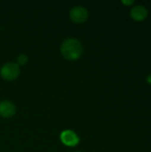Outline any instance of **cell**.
Masks as SVG:
<instances>
[{
    "label": "cell",
    "mask_w": 151,
    "mask_h": 152,
    "mask_svg": "<svg viewBox=\"0 0 151 152\" xmlns=\"http://www.w3.org/2000/svg\"><path fill=\"white\" fill-rule=\"evenodd\" d=\"M61 53L62 56L67 60H77L82 55V44L77 38H68L62 42L61 45Z\"/></svg>",
    "instance_id": "cell-1"
},
{
    "label": "cell",
    "mask_w": 151,
    "mask_h": 152,
    "mask_svg": "<svg viewBox=\"0 0 151 152\" xmlns=\"http://www.w3.org/2000/svg\"><path fill=\"white\" fill-rule=\"evenodd\" d=\"M0 75L5 80H13L20 75V66L15 62H7L2 66Z\"/></svg>",
    "instance_id": "cell-2"
},
{
    "label": "cell",
    "mask_w": 151,
    "mask_h": 152,
    "mask_svg": "<svg viewBox=\"0 0 151 152\" xmlns=\"http://www.w3.org/2000/svg\"><path fill=\"white\" fill-rule=\"evenodd\" d=\"M69 17L76 23H83L88 18V11L83 6H75L69 12Z\"/></svg>",
    "instance_id": "cell-3"
},
{
    "label": "cell",
    "mask_w": 151,
    "mask_h": 152,
    "mask_svg": "<svg viewBox=\"0 0 151 152\" xmlns=\"http://www.w3.org/2000/svg\"><path fill=\"white\" fill-rule=\"evenodd\" d=\"M61 141L63 144L69 147H73L78 144L80 139L74 131L65 130L61 134Z\"/></svg>",
    "instance_id": "cell-4"
},
{
    "label": "cell",
    "mask_w": 151,
    "mask_h": 152,
    "mask_svg": "<svg viewBox=\"0 0 151 152\" xmlns=\"http://www.w3.org/2000/svg\"><path fill=\"white\" fill-rule=\"evenodd\" d=\"M15 105L10 101L0 102V116L4 118H10L15 114Z\"/></svg>",
    "instance_id": "cell-5"
},
{
    "label": "cell",
    "mask_w": 151,
    "mask_h": 152,
    "mask_svg": "<svg viewBox=\"0 0 151 152\" xmlns=\"http://www.w3.org/2000/svg\"><path fill=\"white\" fill-rule=\"evenodd\" d=\"M148 15V10L143 5H136L131 10V16L137 20H144Z\"/></svg>",
    "instance_id": "cell-6"
},
{
    "label": "cell",
    "mask_w": 151,
    "mask_h": 152,
    "mask_svg": "<svg viewBox=\"0 0 151 152\" xmlns=\"http://www.w3.org/2000/svg\"><path fill=\"white\" fill-rule=\"evenodd\" d=\"M28 61V58L26 54H20L17 58V64L20 65H25Z\"/></svg>",
    "instance_id": "cell-7"
},
{
    "label": "cell",
    "mask_w": 151,
    "mask_h": 152,
    "mask_svg": "<svg viewBox=\"0 0 151 152\" xmlns=\"http://www.w3.org/2000/svg\"><path fill=\"white\" fill-rule=\"evenodd\" d=\"M123 3L124 4H133V0H131V1H123Z\"/></svg>",
    "instance_id": "cell-8"
},
{
    "label": "cell",
    "mask_w": 151,
    "mask_h": 152,
    "mask_svg": "<svg viewBox=\"0 0 151 152\" xmlns=\"http://www.w3.org/2000/svg\"><path fill=\"white\" fill-rule=\"evenodd\" d=\"M148 81L151 83V76H150V77H149V78H148Z\"/></svg>",
    "instance_id": "cell-9"
}]
</instances>
